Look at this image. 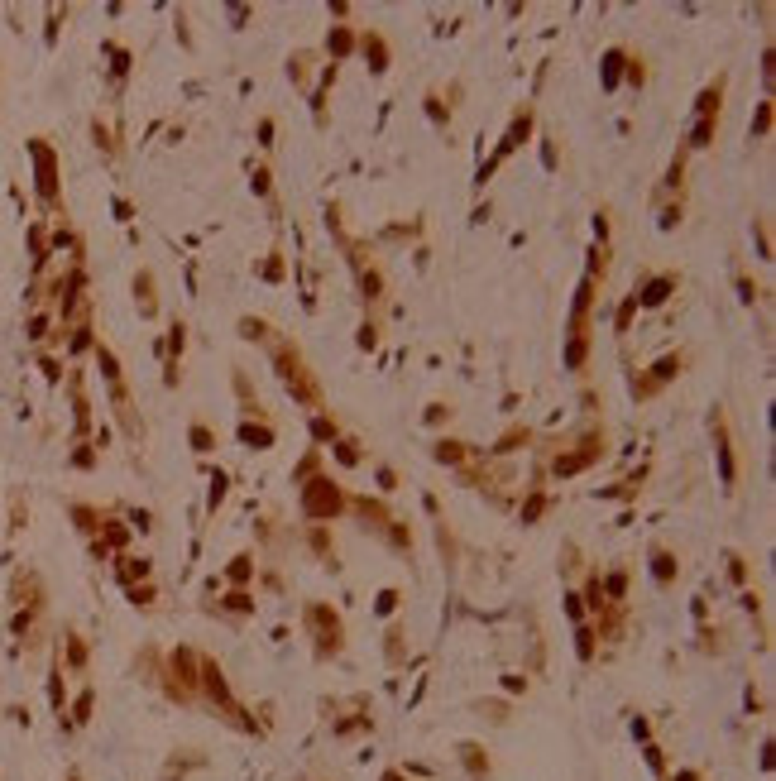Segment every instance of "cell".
Instances as JSON below:
<instances>
[{"mask_svg": "<svg viewBox=\"0 0 776 781\" xmlns=\"http://www.w3.org/2000/svg\"><path fill=\"white\" fill-rule=\"evenodd\" d=\"M29 154H34V168H39V197H44V202H58V159H53V149H48L44 139H34Z\"/></svg>", "mask_w": 776, "mask_h": 781, "instance_id": "cell-1", "label": "cell"}, {"mask_svg": "<svg viewBox=\"0 0 776 781\" xmlns=\"http://www.w3.org/2000/svg\"><path fill=\"white\" fill-rule=\"evenodd\" d=\"M671 293H676V273H662V278H652L643 293H633V297H638V307H662Z\"/></svg>", "mask_w": 776, "mask_h": 781, "instance_id": "cell-2", "label": "cell"}, {"mask_svg": "<svg viewBox=\"0 0 776 781\" xmlns=\"http://www.w3.org/2000/svg\"><path fill=\"white\" fill-rule=\"evenodd\" d=\"M676 556H671L666 546H652V575H657V585H671V580H676Z\"/></svg>", "mask_w": 776, "mask_h": 781, "instance_id": "cell-3", "label": "cell"}, {"mask_svg": "<svg viewBox=\"0 0 776 781\" xmlns=\"http://www.w3.org/2000/svg\"><path fill=\"white\" fill-rule=\"evenodd\" d=\"M719 470H723V489H733V451H728V436H723V422H719Z\"/></svg>", "mask_w": 776, "mask_h": 781, "instance_id": "cell-4", "label": "cell"}, {"mask_svg": "<svg viewBox=\"0 0 776 781\" xmlns=\"http://www.w3.org/2000/svg\"><path fill=\"white\" fill-rule=\"evenodd\" d=\"M86 719H91V690H81L72 704V724H86Z\"/></svg>", "mask_w": 776, "mask_h": 781, "instance_id": "cell-5", "label": "cell"}, {"mask_svg": "<svg viewBox=\"0 0 776 781\" xmlns=\"http://www.w3.org/2000/svg\"><path fill=\"white\" fill-rule=\"evenodd\" d=\"M67 662H72L77 671H81V667H86V647H81V638H77V633L67 638Z\"/></svg>", "mask_w": 776, "mask_h": 781, "instance_id": "cell-6", "label": "cell"}, {"mask_svg": "<svg viewBox=\"0 0 776 781\" xmlns=\"http://www.w3.org/2000/svg\"><path fill=\"white\" fill-rule=\"evenodd\" d=\"M618 63H623V53H618V48H614L609 58H604V81H609V86L618 81Z\"/></svg>", "mask_w": 776, "mask_h": 781, "instance_id": "cell-7", "label": "cell"}, {"mask_svg": "<svg viewBox=\"0 0 776 781\" xmlns=\"http://www.w3.org/2000/svg\"><path fill=\"white\" fill-rule=\"evenodd\" d=\"M383 781H402V777H398V772H388V777H383Z\"/></svg>", "mask_w": 776, "mask_h": 781, "instance_id": "cell-8", "label": "cell"}, {"mask_svg": "<svg viewBox=\"0 0 776 781\" xmlns=\"http://www.w3.org/2000/svg\"><path fill=\"white\" fill-rule=\"evenodd\" d=\"M67 781H81V777H77V772H72V777H67Z\"/></svg>", "mask_w": 776, "mask_h": 781, "instance_id": "cell-9", "label": "cell"}]
</instances>
